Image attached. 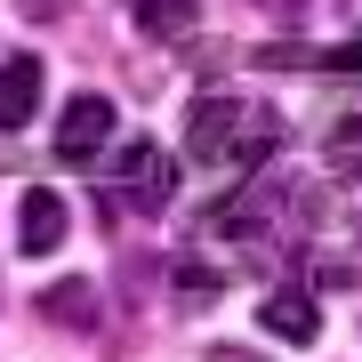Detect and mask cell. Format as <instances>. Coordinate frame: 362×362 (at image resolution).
Wrapping results in <instances>:
<instances>
[{"mask_svg": "<svg viewBox=\"0 0 362 362\" xmlns=\"http://www.w3.org/2000/svg\"><path fill=\"white\" fill-rule=\"evenodd\" d=\"M169 194H177V169H169V153L161 145H129L121 153V177H113V202H129V209H161Z\"/></svg>", "mask_w": 362, "mask_h": 362, "instance_id": "2", "label": "cell"}, {"mask_svg": "<svg viewBox=\"0 0 362 362\" xmlns=\"http://www.w3.org/2000/svg\"><path fill=\"white\" fill-rule=\"evenodd\" d=\"M266 330H274V338H298V346H314V338H322V306H314L306 290H282V298H266Z\"/></svg>", "mask_w": 362, "mask_h": 362, "instance_id": "6", "label": "cell"}, {"mask_svg": "<svg viewBox=\"0 0 362 362\" xmlns=\"http://www.w3.org/2000/svg\"><path fill=\"white\" fill-rule=\"evenodd\" d=\"M65 233H73L65 194H57V185H25V202H16V250H25V258H49Z\"/></svg>", "mask_w": 362, "mask_h": 362, "instance_id": "3", "label": "cell"}, {"mask_svg": "<svg viewBox=\"0 0 362 362\" xmlns=\"http://www.w3.org/2000/svg\"><path fill=\"white\" fill-rule=\"evenodd\" d=\"M330 65H346V73H362V40H346V49H338Z\"/></svg>", "mask_w": 362, "mask_h": 362, "instance_id": "10", "label": "cell"}, {"mask_svg": "<svg viewBox=\"0 0 362 362\" xmlns=\"http://www.w3.org/2000/svg\"><path fill=\"white\" fill-rule=\"evenodd\" d=\"M40 314L65 322V330H89V322H97V290H89V282H57V290H40Z\"/></svg>", "mask_w": 362, "mask_h": 362, "instance_id": "7", "label": "cell"}, {"mask_svg": "<svg viewBox=\"0 0 362 362\" xmlns=\"http://www.w3.org/2000/svg\"><path fill=\"white\" fill-rule=\"evenodd\" d=\"M33 105H40V57H8V65H0V137L25 129Z\"/></svg>", "mask_w": 362, "mask_h": 362, "instance_id": "5", "label": "cell"}, {"mask_svg": "<svg viewBox=\"0 0 362 362\" xmlns=\"http://www.w3.org/2000/svg\"><path fill=\"white\" fill-rule=\"evenodd\" d=\"M113 137V105L105 97H73L65 105V121H57V161L81 169V161H97V145Z\"/></svg>", "mask_w": 362, "mask_h": 362, "instance_id": "4", "label": "cell"}, {"mask_svg": "<svg viewBox=\"0 0 362 362\" xmlns=\"http://www.w3.org/2000/svg\"><path fill=\"white\" fill-rule=\"evenodd\" d=\"M129 16H137L153 40H169V33H185V25H194V0H129Z\"/></svg>", "mask_w": 362, "mask_h": 362, "instance_id": "8", "label": "cell"}, {"mask_svg": "<svg viewBox=\"0 0 362 362\" xmlns=\"http://www.w3.org/2000/svg\"><path fill=\"white\" fill-rule=\"evenodd\" d=\"M202 362H258V354H242V346H209Z\"/></svg>", "mask_w": 362, "mask_h": 362, "instance_id": "11", "label": "cell"}, {"mask_svg": "<svg viewBox=\"0 0 362 362\" xmlns=\"http://www.w3.org/2000/svg\"><path fill=\"white\" fill-rule=\"evenodd\" d=\"M330 161H338V169H354V161H362V121H346V129L330 137Z\"/></svg>", "mask_w": 362, "mask_h": 362, "instance_id": "9", "label": "cell"}, {"mask_svg": "<svg viewBox=\"0 0 362 362\" xmlns=\"http://www.w3.org/2000/svg\"><path fill=\"white\" fill-rule=\"evenodd\" d=\"M258 8H266V16H298L306 0H258Z\"/></svg>", "mask_w": 362, "mask_h": 362, "instance_id": "12", "label": "cell"}, {"mask_svg": "<svg viewBox=\"0 0 362 362\" xmlns=\"http://www.w3.org/2000/svg\"><path fill=\"white\" fill-rule=\"evenodd\" d=\"M185 153L250 169V161L274 153V121H250V105H233V97H202L194 113H185Z\"/></svg>", "mask_w": 362, "mask_h": 362, "instance_id": "1", "label": "cell"}]
</instances>
